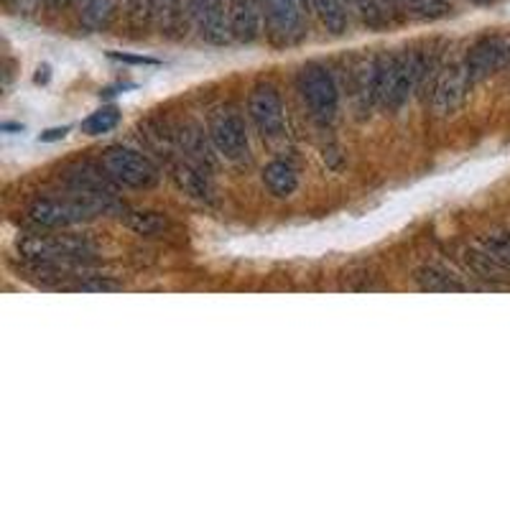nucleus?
Returning a JSON list of instances; mask_svg holds the SVG:
<instances>
[{
    "label": "nucleus",
    "mask_w": 510,
    "mask_h": 510,
    "mask_svg": "<svg viewBox=\"0 0 510 510\" xmlns=\"http://www.w3.org/2000/svg\"><path fill=\"white\" fill-rule=\"evenodd\" d=\"M260 5L263 0H230V24L232 37L243 44L258 38L260 28Z\"/></svg>",
    "instance_id": "obj_11"
},
{
    "label": "nucleus",
    "mask_w": 510,
    "mask_h": 510,
    "mask_svg": "<svg viewBox=\"0 0 510 510\" xmlns=\"http://www.w3.org/2000/svg\"><path fill=\"white\" fill-rule=\"evenodd\" d=\"M21 253L34 263H51V266H67L80 263L92 255V245L80 235H44V238H28L18 245Z\"/></svg>",
    "instance_id": "obj_2"
},
{
    "label": "nucleus",
    "mask_w": 510,
    "mask_h": 510,
    "mask_svg": "<svg viewBox=\"0 0 510 510\" xmlns=\"http://www.w3.org/2000/svg\"><path fill=\"white\" fill-rule=\"evenodd\" d=\"M306 3L309 0H263L268 31L279 44H296L304 37Z\"/></svg>",
    "instance_id": "obj_5"
},
{
    "label": "nucleus",
    "mask_w": 510,
    "mask_h": 510,
    "mask_svg": "<svg viewBox=\"0 0 510 510\" xmlns=\"http://www.w3.org/2000/svg\"><path fill=\"white\" fill-rule=\"evenodd\" d=\"M128 8L135 21H146L151 18V0H128Z\"/></svg>",
    "instance_id": "obj_22"
},
{
    "label": "nucleus",
    "mask_w": 510,
    "mask_h": 510,
    "mask_svg": "<svg viewBox=\"0 0 510 510\" xmlns=\"http://www.w3.org/2000/svg\"><path fill=\"white\" fill-rule=\"evenodd\" d=\"M302 92L312 115L319 122H332L340 108V90L337 82L329 72L327 67L322 64H309L302 72Z\"/></svg>",
    "instance_id": "obj_4"
},
{
    "label": "nucleus",
    "mask_w": 510,
    "mask_h": 510,
    "mask_svg": "<svg viewBox=\"0 0 510 510\" xmlns=\"http://www.w3.org/2000/svg\"><path fill=\"white\" fill-rule=\"evenodd\" d=\"M212 146L218 148L219 156L228 161H243L248 156V133H245V122L235 112H219L212 121L209 128Z\"/></svg>",
    "instance_id": "obj_7"
},
{
    "label": "nucleus",
    "mask_w": 510,
    "mask_h": 510,
    "mask_svg": "<svg viewBox=\"0 0 510 510\" xmlns=\"http://www.w3.org/2000/svg\"><path fill=\"white\" fill-rule=\"evenodd\" d=\"M189 13L207 44L225 47L232 38L230 0H189Z\"/></svg>",
    "instance_id": "obj_6"
},
{
    "label": "nucleus",
    "mask_w": 510,
    "mask_h": 510,
    "mask_svg": "<svg viewBox=\"0 0 510 510\" xmlns=\"http://www.w3.org/2000/svg\"><path fill=\"white\" fill-rule=\"evenodd\" d=\"M398 8L419 21H437L452 11V3L450 0H398Z\"/></svg>",
    "instance_id": "obj_15"
},
{
    "label": "nucleus",
    "mask_w": 510,
    "mask_h": 510,
    "mask_svg": "<svg viewBox=\"0 0 510 510\" xmlns=\"http://www.w3.org/2000/svg\"><path fill=\"white\" fill-rule=\"evenodd\" d=\"M34 3H38V0H34Z\"/></svg>",
    "instance_id": "obj_28"
},
{
    "label": "nucleus",
    "mask_w": 510,
    "mask_h": 510,
    "mask_svg": "<svg viewBox=\"0 0 510 510\" xmlns=\"http://www.w3.org/2000/svg\"><path fill=\"white\" fill-rule=\"evenodd\" d=\"M510 59V44L503 38H483L477 41L467 59H464V69L470 74V82H480L487 74L498 72L500 67H505Z\"/></svg>",
    "instance_id": "obj_8"
},
{
    "label": "nucleus",
    "mask_w": 510,
    "mask_h": 510,
    "mask_svg": "<svg viewBox=\"0 0 510 510\" xmlns=\"http://www.w3.org/2000/svg\"><path fill=\"white\" fill-rule=\"evenodd\" d=\"M102 169L108 171L110 179L118 186L131 189H148L158 179L156 166L143 154L131 148H110L102 156Z\"/></svg>",
    "instance_id": "obj_3"
},
{
    "label": "nucleus",
    "mask_w": 510,
    "mask_h": 510,
    "mask_svg": "<svg viewBox=\"0 0 510 510\" xmlns=\"http://www.w3.org/2000/svg\"><path fill=\"white\" fill-rule=\"evenodd\" d=\"M470 87H473V82H470V74L464 69V64L447 69L437 82V90H434V110L439 115H452L464 102V95H467Z\"/></svg>",
    "instance_id": "obj_10"
},
{
    "label": "nucleus",
    "mask_w": 510,
    "mask_h": 510,
    "mask_svg": "<svg viewBox=\"0 0 510 510\" xmlns=\"http://www.w3.org/2000/svg\"><path fill=\"white\" fill-rule=\"evenodd\" d=\"M67 135V128H54V131H47V133H41V141L47 143V141H59Z\"/></svg>",
    "instance_id": "obj_24"
},
{
    "label": "nucleus",
    "mask_w": 510,
    "mask_h": 510,
    "mask_svg": "<svg viewBox=\"0 0 510 510\" xmlns=\"http://www.w3.org/2000/svg\"><path fill=\"white\" fill-rule=\"evenodd\" d=\"M473 3H480V5H485V3H490V0H473Z\"/></svg>",
    "instance_id": "obj_26"
},
{
    "label": "nucleus",
    "mask_w": 510,
    "mask_h": 510,
    "mask_svg": "<svg viewBox=\"0 0 510 510\" xmlns=\"http://www.w3.org/2000/svg\"><path fill=\"white\" fill-rule=\"evenodd\" d=\"M263 184L271 189V195L276 197H289L296 192L299 186V176H296V169L283 164V161H273L263 169Z\"/></svg>",
    "instance_id": "obj_13"
},
{
    "label": "nucleus",
    "mask_w": 510,
    "mask_h": 510,
    "mask_svg": "<svg viewBox=\"0 0 510 510\" xmlns=\"http://www.w3.org/2000/svg\"><path fill=\"white\" fill-rule=\"evenodd\" d=\"M72 3H77V0H47V5H49L51 11H61V8H69Z\"/></svg>",
    "instance_id": "obj_25"
},
{
    "label": "nucleus",
    "mask_w": 510,
    "mask_h": 510,
    "mask_svg": "<svg viewBox=\"0 0 510 510\" xmlns=\"http://www.w3.org/2000/svg\"><path fill=\"white\" fill-rule=\"evenodd\" d=\"M5 3H11V0H5Z\"/></svg>",
    "instance_id": "obj_27"
},
{
    "label": "nucleus",
    "mask_w": 510,
    "mask_h": 510,
    "mask_svg": "<svg viewBox=\"0 0 510 510\" xmlns=\"http://www.w3.org/2000/svg\"><path fill=\"white\" fill-rule=\"evenodd\" d=\"M112 59L125 61V64H156V59H148V57H131V54H110Z\"/></svg>",
    "instance_id": "obj_23"
},
{
    "label": "nucleus",
    "mask_w": 510,
    "mask_h": 510,
    "mask_svg": "<svg viewBox=\"0 0 510 510\" xmlns=\"http://www.w3.org/2000/svg\"><path fill=\"white\" fill-rule=\"evenodd\" d=\"M248 112L258 125V131L268 138L283 131V102L273 87H258L248 100Z\"/></svg>",
    "instance_id": "obj_9"
},
{
    "label": "nucleus",
    "mask_w": 510,
    "mask_h": 510,
    "mask_svg": "<svg viewBox=\"0 0 510 510\" xmlns=\"http://www.w3.org/2000/svg\"><path fill=\"white\" fill-rule=\"evenodd\" d=\"M182 146H184V151H186V154H192L199 164L209 161V151H207L205 135L199 133V131H186V133H182Z\"/></svg>",
    "instance_id": "obj_21"
},
{
    "label": "nucleus",
    "mask_w": 510,
    "mask_h": 510,
    "mask_svg": "<svg viewBox=\"0 0 510 510\" xmlns=\"http://www.w3.org/2000/svg\"><path fill=\"white\" fill-rule=\"evenodd\" d=\"M121 122V112L115 108H100L98 112H92L85 122H82V133L87 135H102L110 133L115 125Z\"/></svg>",
    "instance_id": "obj_20"
},
{
    "label": "nucleus",
    "mask_w": 510,
    "mask_h": 510,
    "mask_svg": "<svg viewBox=\"0 0 510 510\" xmlns=\"http://www.w3.org/2000/svg\"><path fill=\"white\" fill-rule=\"evenodd\" d=\"M151 18H154L164 31H174L176 24H179V18H182L179 0H151Z\"/></svg>",
    "instance_id": "obj_19"
},
{
    "label": "nucleus",
    "mask_w": 510,
    "mask_h": 510,
    "mask_svg": "<svg viewBox=\"0 0 510 510\" xmlns=\"http://www.w3.org/2000/svg\"><path fill=\"white\" fill-rule=\"evenodd\" d=\"M125 225L138 235H158L166 230V218H161L158 212H128Z\"/></svg>",
    "instance_id": "obj_18"
},
{
    "label": "nucleus",
    "mask_w": 510,
    "mask_h": 510,
    "mask_svg": "<svg viewBox=\"0 0 510 510\" xmlns=\"http://www.w3.org/2000/svg\"><path fill=\"white\" fill-rule=\"evenodd\" d=\"M416 281L424 292L431 293H454L464 292V283L457 281L454 273H450L447 268L439 266H424L421 271H416Z\"/></svg>",
    "instance_id": "obj_12"
},
{
    "label": "nucleus",
    "mask_w": 510,
    "mask_h": 510,
    "mask_svg": "<svg viewBox=\"0 0 510 510\" xmlns=\"http://www.w3.org/2000/svg\"><path fill=\"white\" fill-rule=\"evenodd\" d=\"M424 61L419 54H401L383 59L370 77V95L380 108L401 110L421 82Z\"/></svg>",
    "instance_id": "obj_1"
},
{
    "label": "nucleus",
    "mask_w": 510,
    "mask_h": 510,
    "mask_svg": "<svg viewBox=\"0 0 510 510\" xmlns=\"http://www.w3.org/2000/svg\"><path fill=\"white\" fill-rule=\"evenodd\" d=\"M115 5H118V0H85L82 3V24L90 31H100L112 18Z\"/></svg>",
    "instance_id": "obj_16"
},
{
    "label": "nucleus",
    "mask_w": 510,
    "mask_h": 510,
    "mask_svg": "<svg viewBox=\"0 0 510 510\" xmlns=\"http://www.w3.org/2000/svg\"><path fill=\"white\" fill-rule=\"evenodd\" d=\"M312 5H314V11L319 13V18H322V24H324V28H327L329 34L342 37V34L347 31L350 18H347V5H345V0H312Z\"/></svg>",
    "instance_id": "obj_14"
},
{
    "label": "nucleus",
    "mask_w": 510,
    "mask_h": 510,
    "mask_svg": "<svg viewBox=\"0 0 510 510\" xmlns=\"http://www.w3.org/2000/svg\"><path fill=\"white\" fill-rule=\"evenodd\" d=\"M309 3H312V0H309Z\"/></svg>",
    "instance_id": "obj_29"
},
{
    "label": "nucleus",
    "mask_w": 510,
    "mask_h": 510,
    "mask_svg": "<svg viewBox=\"0 0 510 510\" xmlns=\"http://www.w3.org/2000/svg\"><path fill=\"white\" fill-rule=\"evenodd\" d=\"M174 179H176V184L189 197H197V199H207L209 197V184L205 179V171L195 169V166H176L174 169Z\"/></svg>",
    "instance_id": "obj_17"
}]
</instances>
